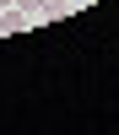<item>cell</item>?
Listing matches in <instances>:
<instances>
[{
	"label": "cell",
	"instance_id": "cell-2",
	"mask_svg": "<svg viewBox=\"0 0 119 135\" xmlns=\"http://www.w3.org/2000/svg\"><path fill=\"white\" fill-rule=\"evenodd\" d=\"M16 6H22V11H43V0H16Z\"/></svg>",
	"mask_w": 119,
	"mask_h": 135
},
{
	"label": "cell",
	"instance_id": "cell-3",
	"mask_svg": "<svg viewBox=\"0 0 119 135\" xmlns=\"http://www.w3.org/2000/svg\"><path fill=\"white\" fill-rule=\"evenodd\" d=\"M6 6H16V0H0V11H6Z\"/></svg>",
	"mask_w": 119,
	"mask_h": 135
},
{
	"label": "cell",
	"instance_id": "cell-1",
	"mask_svg": "<svg viewBox=\"0 0 119 135\" xmlns=\"http://www.w3.org/2000/svg\"><path fill=\"white\" fill-rule=\"evenodd\" d=\"M43 11H49V16H65V11H70V0H43Z\"/></svg>",
	"mask_w": 119,
	"mask_h": 135
}]
</instances>
